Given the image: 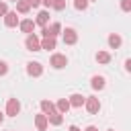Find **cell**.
<instances>
[{"label":"cell","mask_w":131,"mask_h":131,"mask_svg":"<svg viewBox=\"0 0 131 131\" xmlns=\"http://www.w3.org/2000/svg\"><path fill=\"white\" fill-rule=\"evenodd\" d=\"M108 45H111L113 49L121 47V37H119V35H115V33H113V35H108Z\"/></svg>","instance_id":"20"},{"label":"cell","mask_w":131,"mask_h":131,"mask_svg":"<svg viewBox=\"0 0 131 131\" xmlns=\"http://www.w3.org/2000/svg\"><path fill=\"white\" fill-rule=\"evenodd\" d=\"M12 2H16V0H12Z\"/></svg>","instance_id":"34"},{"label":"cell","mask_w":131,"mask_h":131,"mask_svg":"<svg viewBox=\"0 0 131 131\" xmlns=\"http://www.w3.org/2000/svg\"><path fill=\"white\" fill-rule=\"evenodd\" d=\"M25 45H27V49H29V51H41V41H39V37H37L35 33L27 35Z\"/></svg>","instance_id":"1"},{"label":"cell","mask_w":131,"mask_h":131,"mask_svg":"<svg viewBox=\"0 0 131 131\" xmlns=\"http://www.w3.org/2000/svg\"><path fill=\"white\" fill-rule=\"evenodd\" d=\"M121 8H123L125 12H129V10H131V0H121Z\"/></svg>","instance_id":"23"},{"label":"cell","mask_w":131,"mask_h":131,"mask_svg":"<svg viewBox=\"0 0 131 131\" xmlns=\"http://www.w3.org/2000/svg\"><path fill=\"white\" fill-rule=\"evenodd\" d=\"M76 41H78V33L74 29H66L63 31V43L66 45H74Z\"/></svg>","instance_id":"7"},{"label":"cell","mask_w":131,"mask_h":131,"mask_svg":"<svg viewBox=\"0 0 131 131\" xmlns=\"http://www.w3.org/2000/svg\"><path fill=\"white\" fill-rule=\"evenodd\" d=\"M55 10H63L66 8V0H53V4H51Z\"/></svg>","instance_id":"22"},{"label":"cell","mask_w":131,"mask_h":131,"mask_svg":"<svg viewBox=\"0 0 131 131\" xmlns=\"http://www.w3.org/2000/svg\"><path fill=\"white\" fill-rule=\"evenodd\" d=\"M16 10H18L20 14H27V12L31 10V4H29L27 0H16Z\"/></svg>","instance_id":"16"},{"label":"cell","mask_w":131,"mask_h":131,"mask_svg":"<svg viewBox=\"0 0 131 131\" xmlns=\"http://www.w3.org/2000/svg\"><path fill=\"white\" fill-rule=\"evenodd\" d=\"M59 33H61V25L59 23H51V25L43 27V31H41L43 37H57Z\"/></svg>","instance_id":"2"},{"label":"cell","mask_w":131,"mask_h":131,"mask_svg":"<svg viewBox=\"0 0 131 131\" xmlns=\"http://www.w3.org/2000/svg\"><path fill=\"white\" fill-rule=\"evenodd\" d=\"M27 74L33 76V78H37V76L43 74V66L39 61H31V63H27Z\"/></svg>","instance_id":"5"},{"label":"cell","mask_w":131,"mask_h":131,"mask_svg":"<svg viewBox=\"0 0 131 131\" xmlns=\"http://www.w3.org/2000/svg\"><path fill=\"white\" fill-rule=\"evenodd\" d=\"M35 125H37L39 131H45L47 125H49V123H47V117H45V115H37V117H35Z\"/></svg>","instance_id":"13"},{"label":"cell","mask_w":131,"mask_h":131,"mask_svg":"<svg viewBox=\"0 0 131 131\" xmlns=\"http://www.w3.org/2000/svg\"><path fill=\"white\" fill-rule=\"evenodd\" d=\"M4 25H6V27H16V25H18V16H16L14 10H8V12L4 14Z\"/></svg>","instance_id":"8"},{"label":"cell","mask_w":131,"mask_h":131,"mask_svg":"<svg viewBox=\"0 0 131 131\" xmlns=\"http://www.w3.org/2000/svg\"><path fill=\"white\" fill-rule=\"evenodd\" d=\"M84 106H86V111H88V113L96 115V113L100 111V100H98V98H94V96H88V98L84 100Z\"/></svg>","instance_id":"4"},{"label":"cell","mask_w":131,"mask_h":131,"mask_svg":"<svg viewBox=\"0 0 131 131\" xmlns=\"http://www.w3.org/2000/svg\"><path fill=\"white\" fill-rule=\"evenodd\" d=\"M90 84H92L94 90H102V88H104V78H102V76H94Z\"/></svg>","instance_id":"17"},{"label":"cell","mask_w":131,"mask_h":131,"mask_svg":"<svg viewBox=\"0 0 131 131\" xmlns=\"http://www.w3.org/2000/svg\"><path fill=\"white\" fill-rule=\"evenodd\" d=\"M18 111H20V102H18L16 98H8V104H6V115L16 117V115H18Z\"/></svg>","instance_id":"6"},{"label":"cell","mask_w":131,"mask_h":131,"mask_svg":"<svg viewBox=\"0 0 131 131\" xmlns=\"http://www.w3.org/2000/svg\"><path fill=\"white\" fill-rule=\"evenodd\" d=\"M108 131H115V129H108Z\"/></svg>","instance_id":"33"},{"label":"cell","mask_w":131,"mask_h":131,"mask_svg":"<svg viewBox=\"0 0 131 131\" xmlns=\"http://www.w3.org/2000/svg\"><path fill=\"white\" fill-rule=\"evenodd\" d=\"M55 37H43L41 41V49H55Z\"/></svg>","instance_id":"14"},{"label":"cell","mask_w":131,"mask_h":131,"mask_svg":"<svg viewBox=\"0 0 131 131\" xmlns=\"http://www.w3.org/2000/svg\"><path fill=\"white\" fill-rule=\"evenodd\" d=\"M125 70H127V72L131 70V59H127V61H125Z\"/></svg>","instance_id":"28"},{"label":"cell","mask_w":131,"mask_h":131,"mask_svg":"<svg viewBox=\"0 0 131 131\" xmlns=\"http://www.w3.org/2000/svg\"><path fill=\"white\" fill-rule=\"evenodd\" d=\"M88 2H94V0H88Z\"/></svg>","instance_id":"32"},{"label":"cell","mask_w":131,"mask_h":131,"mask_svg":"<svg viewBox=\"0 0 131 131\" xmlns=\"http://www.w3.org/2000/svg\"><path fill=\"white\" fill-rule=\"evenodd\" d=\"M20 31H23V33H27V35H31V33L35 31V20H31V18L23 20V23H20Z\"/></svg>","instance_id":"11"},{"label":"cell","mask_w":131,"mask_h":131,"mask_svg":"<svg viewBox=\"0 0 131 131\" xmlns=\"http://www.w3.org/2000/svg\"><path fill=\"white\" fill-rule=\"evenodd\" d=\"M70 131H80V129H78L76 125H72V127H70Z\"/></svg>","instance_id":"30"},{"label":"cell","mask_w":131,"mask_h":131,"mask_svg":"<svg viewBox=\"0 0 131 131\" xmlns=\"http://www.w3.org/2000/svg\"><path fill=\"white\" fill-rule=\"evenodd\" d=\"M96 61L98 63H108L111 61V53L108 51H98L96 53Z\"/></svg>","instance_id":"19"},{"label":"cell","mask_w":131,"mask_h":131,"mask_svg":"<svg viewBox=\"0 0 131 131\" xmlns=\"http://www.w3.org/2000/svg\"><path fill=\"white\" fill-rule=\"evenodd\" d=\"M47 23H49V12H47V10H41V12L37 14V20H35V25L47 27Z\"/></svg>","instance_id":"12"},{"label":"cell","mask_w":131,"mask_h":131,"mask_svg":"<svg viewBox=\"0 0 131 131\" xmlns=\"http://www.w3.org/2000/svg\"><path fill=\"white\" fill-rule=\"evenodd\" d=\"M6 72H8V66H6L4 61H0V76H4Z\"/></svg>","instance_id":"25"},{"label":"cell","mask_w":131,"mask_h":131,"mask_svg":"<svg viewBox=\"0 0 131 131\" xmlns=\"http://www.w3.org/2000/svg\"><path fill=\"white\" fill-rule=\"evenodd\" d=\"M41 4H45V6H47V8H49V6H51V4H53V0H41Z\"/></svg>","instance_id":"27"},{"label":"cell","mask_w":131,"mask_h":131,"mask_svg":"<svg viewBox=\"0 0 131 131\" xmlns=\"http://www.w3.org/2000/svg\"><path fill=\"white\" fill-rule=\"evenodd\" d=\"M84 100H86V96H82V94H72V96L68 98L70 106H76V108H80V106L84 104Z\"/></svg>","instance_id":"9"},{"label":"cell","mask_w":131,"mask_h":131,"mask_svg":"<svg viewBox=\"0 0 131 131\" xmlns=\"http://www.w3.org/2000/svg\"><path fill=\"white\" fill-rule=\"evenodd\" d=\"M27 2H29V4H31V6H33V8H35V6H39V4H41V0H27Z\"/></svg>","instance_id":"26"},{"label":"cell","mask_w":131,"mask_h":131,"mask_svg":"<svg viewBox=\"0 0 131 131\" xmlns=\"http://www.w3.org/2000/svg\"><path fill=\"white\" fill-rule=\"evenodd\" d=\"M2 119H4V115H2V113H0V123H2Z\"/></svg>","instance_id":"31"},{"label":"cell","mask_w":131,"mask_h":131,"mask_svg":"<svg viewBox=\"0 0 131 131\" xmlns=\"http://www.w3.org/2000/svg\"><path fill=\"white\" fill-rule=\"evenodd\" d=\"M84 131H98V129H96V127H94V125H90V127H86V129H84Z\"/></svg>","instance_id":"29"},{"label":"cell","mask_w":131,"mask_h":131,"mask_svg":"<svg viewBox=\"0 0 131 131\" xmlns=\"http://www.w3.org/2000/svg\"><path fill=\"white\" fill-rule=\"evenodd\" d=\"M45 117H47V123H51V125H61V121H63L61 113H57V111H53V113H49Z\"/></svg>","instance_id":"10"},{"label":"cell","mask_w":131,"mask_h":131,"mask_svg":"<svg viewBox=\"0 0 131 131\" xmlns=\"http://www.w3.org/2000/svg\"><path fill=\"white\" fill-rule=\"evenodd\" d=\"M68 111H70V102H68V98H59V100H57V113L66 115Z\"/></svg>","instance_id":"15"},{"label":"cell","mask_w":131,"mask_h":131,"mask_svg":"<svg viewBox=\"0 0 131 131\" xmlns=\"http://www.w3.org/2000/svg\"><path fill=\"white\" fill-rule=\"evenodd\" d=\"M8 12V6H6V2H0V16H4Z\"/></svg>","instance_id":"24"},{"label":"cell","mask_w":131,"mask_h":131,"mask_svg":"<svg viewBox=\"0 0 131 131\" xmlns=\"http://www.w3.org/2000/svg\"><path fill=\"white\" fill-rule=\"evenodd\" d=\"M49 63H51V68H55V70H61V68L68 66V57L61 55V53H53L51 59H49Z\"/></svg>","instance_id":"3"},{"label":"cell","mask_w":131,"mask_h":131,"mask_svg":"<svg viewBox=\"0 0 131 131\" xmlns=\"http://www.w3.org/2000/svg\"><path fill=\"white\" fill-rule=\"evenodd\" d=\"M41 111H43V115H49V113L55 111V104L49 102V100H41Z\"/></svg>","instance_id":"18"},{"label":"cell","mask_w":131,"mask_h":131,"mask_svg":"<svg viewBox=\"0 0 131 131\" xmlns=\"http://www.w3.org/2000/svg\"><path fill=\"white\" fill-rule=\"evenodd\" d=\"M74 6H76L78 10H86V6H88V0H74Z\"/></svg>","instance_id":"21"}]
</instances>
